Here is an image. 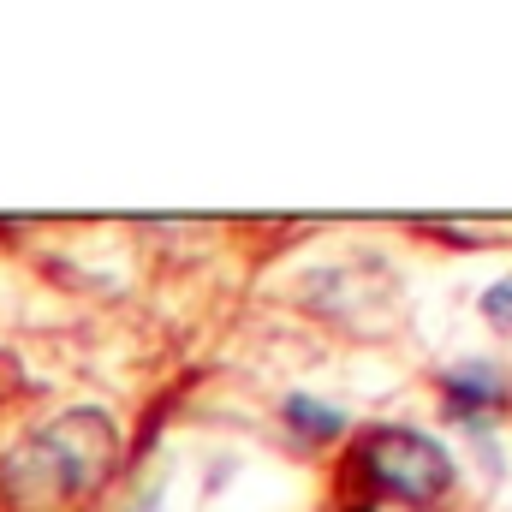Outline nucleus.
<instances>
[{"label":"nucleus","instance_id":"obj_1","mask_svg":"<svg viewBox=\"0 0 512 512\" xmlns=\"http://www.w3.org/2000/svg\"><path fill=\"white\" fill-rule=\"evenodd\" d=\"M114 465H120V423L96 405H78L0 459V495L24 512H48L96 495L114 477Z\"/></svg>","mask_w":512,"mask_h":512},{"label":"nucleus","instance_id":"obj_2","mask_svg":"<svg viewBox=\"0 0 512 512\" xmlns=\"http://www.w3.org/2000/svg\"><path fill=\"white\" fill-rule=\"evenodd\" d=\"M358 471L370 477V489L399 501V507H429L453 489V459L435 435L411 429V423H382L364 435L358 447Z\"/></svg>","mask_w":512,"mask_h":512},{"label":"nucleus","instance_id":"obj_3","mask_svg":"<svg viewBox=\"0 0 512 512\" xmlns=\"http://www.w3.org/2000/svg\"><path fill=\"white\" fill-rule=\"evenodd\" d=\"M441 399H447L459 417L483 423V411L507 405V376H501V370H489V364H465V370H447V376H441Z\"/></svg>","mask_w":512,"mask_h":512},{"label":"nucleus","instance_id":"obj_4","mask_svg":"<svg viewBox=\"0 0 512 512\" xmlns=\"http://www.w3.org/2000/svg\"><path fill=\"white\" fill-rule=\"evenodd\" d=\"M286 423H292V429H304L310 441H328V435H340V429H346V417H340V411H328V405H316L310 393H292V399H286Z\"/></svg>","mask_w":512,"mask_h":512},{"label":"nucleus","instance_id":"obj_5","mask_svg":"<svg viewBox=\"0 0 512 512\" xmlns=\"http://www.w3.org/2000/svg\"><path fill=\"white\" fill-rule=\"evenodd\" d=\"M483 316H489L501 334H512V274H501V280L483 292Z\"/></svg>","mask_w":512,"mask_h":512}]
</instances>
